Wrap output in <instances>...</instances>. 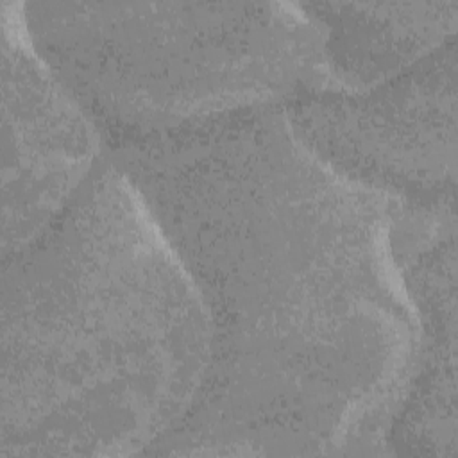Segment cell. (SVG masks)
Instances as JSON below:
<instances>
[{
  "mask_svg": "<svg viewBox=\"0 0 458 458\" xmlns=\"http://www.w3.org/2000/svg\"><path fill=\"white\" fill-rule=\"evenodd\" d=\"M209 342L195 283L102 156L4 258L0 456L145 453L190 408Z\"/></svg>",
  "mask_w": 458,
  "mask_h": 458,
  "instance_id": "2",
  "label": "cell"
},
{
  "mask_svg": "<svg viewBox=\"0 0 458 458\" xmlns=\"http://www.w3.org/2000/svg\"><path fill=\"white\" fill-rule=\"evenodd\" d=\"M36 54L111 129L342 95L301 4L21 2Z\"/></svg>",
  "mask_w": 458,
  "mask_h": 458,
  "instance_id": "3",
  "label": "cell"
},
{
  "mask_svg": "<svg viewBox=\"0 0 458 458\" xmlns=\"http://www.w3.org/2000/svg\"><path fill=\"white\" fill-rule=\"evenodd\" d=\"M420 320L413 377L388 435L410 454H456V240L442 236L403 267ZM397 453V451H395Z\"/></svg>",
  "mask_w": 458,
  "mask_h": 458,
  "instance_id": "6",
  "label": "cell"
},
{
  "mask_svg": "<svg viewBox=\"0 0 458 458\" xmlns=\"http://www.w3.org/2000/svg\"><path fill=\"white\" fill-rule=\"evenodd\" d=\"M2 256L32 242L102 157L98 123L36 54L21 2H2Z\"/></svg>",
  "mask_w": 458,
  "mask_h": 458,
  "instance_id": "5",
  "label": "cell"
},
{
  "mask_svg": "<svg viewBox=\"0 0 458 458\" xmlns=\"http://www.w3.org/2000/svg\"><path fill=\"white\" fill-rule=\"evenodd\" d=\"M295 136L338 174L415 213H454L456 43L360 95L284 102Z\"/></svg>",
  "mask_w": 458,
  "mask_h": 458,
  "instance_id": "4",
  "label": "cell"
},
{
  "mask_svg": "<svg viewBox=\"0 0 458 458\" xmlns=\"http://www.w3.org/2000/svg\"><path fill=\"white\" fill-rule=\"evenodd\" d=\"M132 182L208 310L209 361L145 454H385L420 320L395 250L403 202L338 174L283 104L122 131Z\"/></svg>",
  "mask_w": 458,
  "mask_h": 458,
  "instance_id": "1",
  "label": "cell"
},
{
  "mask_svg": "<svg viewBox=\"0 0 458 458\" xmlns=\"http://www.w3.org/2000/svg\"><path fill=\"white\" fill-rule=\"evenodd\" d=\"M342 95L365 93L454 39L458 2L301 4Z\"/></svg>",
  "mask_w": 458,
  "mask_h": 458,
  "instance_id": "7",
  "label": "cell"
}]
</instances>
